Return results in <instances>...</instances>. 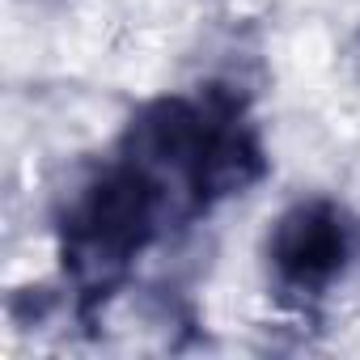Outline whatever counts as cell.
<instances>
[{"instance_id":"obj_1","label":"cell","mask_w":360,"mask_h":360,"mask_svg":"<svg viewBox=\"0 0 360 360\" xmlns=\"http://www.w3.org/2000/svg\"><path fill=\"white\" fill-rule=\"evenodd\" d=\"M119 153L153 169L183 200L191 221L221 200L242 195L267 174L263 140L242 98L221 85L144 102L127 119Z\"/></svg>"},{"instance_id":"obj_2","label":"cell","mask_w":360,"mask_h":360,"mask_svg":"<svg viewBox=\"0 0 360 360\" xmlns=\"http://www.w3.org/2000/svg\"><path fill=\"white\" fill-rule=\"evenodd\" d=\"M187 221L183 200L119 148L85 174L56 217L60 263L81 314H94L131 276L136 259L169 233V225Z\"/></svg>"},{"instance_id":"obj_3","label":"cell","mask_w":360,"mask_h":360,"mask_svg":"<svg viewBox=\"0 0 360 360\" xmlns=\"http://www.w3.org/2000/svg\"><path fill=\"white\" fill-rule=\"evenodd\" d=\"M360 225L356 217L326 195L297 200L284 208L267 233V267L280 292L288 297H322L356 259Z\"/></svg>"}]
</instances>
